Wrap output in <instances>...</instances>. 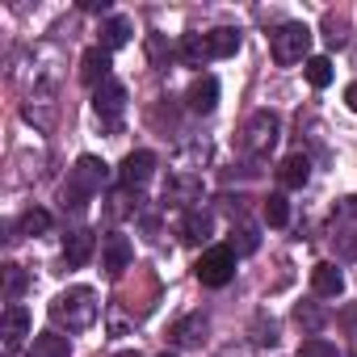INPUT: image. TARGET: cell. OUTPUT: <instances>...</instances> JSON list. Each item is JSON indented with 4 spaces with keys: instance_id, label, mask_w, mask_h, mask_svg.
<instances>
[{
    "instance_id": "cell-26",
    "label": "cell",
    "mask_w": 357,
    "mask_h": 357,
    "mask_svg": "<svg viewBox=\"0 0 357 357\" xmlns=\"http://www.w3.org/2000/svg\"><path fill=\"white\" fill-rule=\"evenodd\" d=\"M22 286H26V273H22V265H5V298H9V303H17Z\"/></svg>"
},
{
    "instance_id": "cell-8",
    "label": "cell",
    "mask_w": 357,
    "mask_h": 357,
    "mask_svg": "<svg viewBox=\"0 0 357 357\" xmlns=\"http://www.w3.org/2000/svg\"><path fill=\"white\" fill-rule=\"evenodd\" d=\"M101 257H105V269L118 278L122 269H130V261H135V248H130V240H126L122 231H109V236L101 240Z\"/></svg>"
},
{
    "instance_id": "cell-23",
    "label": "cell",
    "mask_w": 357,
    "mask_h": 357,
    "mask_svg": "<svg viewBox=\"0 0 357 357\" xmlns=\"http://www.w3.org/2000/svg\"><path fill=\"white\" fill-rule=\"evenodd\" d=\"M43 231H51V215H47L43 206L26 211V215H22V236H43Z\"/></svg>"
},
{
    "instance_id": "cell-11",
    "label": "cell",
    "mask_w": 357,
    "mask_h": 357,
    "mask_svg": "<svg viewBox=\"0 0 357 357\" xmlns=\"http://www.w3.org/2000/svg\"><path fill=\"white\" fill-rule=\"evenodd\" d=\"M185 105H190L194 114H211V109L219 105V80H215V76H198V80L190 84V93H185Z\"/></svg>"
},
{
    "instance_id": "cell-13",
    "label": "cell",
    "mask_w": 357,
    "mask_h": 357,
    "mask_svg": "<svg viewBox=\"0 0 357 357\" xmlns=\"http://www.w3.org/2000/svg\"><path fill=\"white\" fill-rule=\"evenodd\" d=\"M151 172H155V155H151V151H130V155L122 160V185L135 190V185L147 181Z\"/></svg>"
},
{
    "instance_id": "cell-4",
    "label": "cell",
    "mask_w": 357,
    "mask_h": 357,
    "mask_svg": "<svg viewBox=\"0 0 357 357\" xmlns=\"http://www.w3.org/2000/svg\"><path fill=\"white\" fill-rule=\"evenodd\" d=\"M194 273H198L202 286H215V290L227 286V282L236 278V252H231V244H215V248H206V252L198 257Z\"/></svg>"
},
{
    "instance_id": "cell-19",
    "label": "cell",
    "mask_w": 357,
    "mask_h": 357,
    "mask_svg": "<svg viewBox=\"0 0 357 357\" xmlns=\"http://www.w3.org/2000/svg\"><path fill=\"white\" fill-rule=\"evenodd\" d=\"M26 122H34L38 130H51V126H55V101H51L47 93H34V97L26 101Z\"/></svg>"
},
{
    "instance_id": "cell-28",
    "label": "cell",
    "mask_w": 357,
    "mask_h": 357,
    "mask_svg": "<svg viewBox=\"0 0 357 357\" xmlns=\"http://www.w3.org/2000/svg\"><path fill=\"white\" fill-rule=\"evenodd\" d=\"M252 340L273 349V344H278V328H273V324H269V328H265V324H257V336H252Z\"/></svg>"
},
{
    "instance_id": "cell-29",
    "label": "cell",
    "mask_w": 357,
    "mask_h": 357,
    "mask_svg": "<svg viewBox=\"0 0 357 357\" xmlns=\"http://www.w3.org/2000/svg\"><path fill=\"white\" fill-rule=\"evenodd\" d=\"M344 105H349V109H357V80L344 89Z\"/></svg>"
},
{
    "instance_id": "cell-9",
    "label": "cell",
    "mask_w": 357,
    "mask_h": 357,
    "mask_svg": "<svg viewBox=\"0 0 357 357\" xmlns=\"http://www.w3.org/2000/svg\"><path fill=\"white\" fill-rule=\"evenodd\" d=\"M0 336H5V349H9V353L30 336V311H26L22 303H9V307H5V324H0Z\"/></svg>"
},
{
    "instance_id": "cell-5",
    "label": "cell",
    "mask_w": 357,
    "mask_h": 357,
    "mask_svg": "<svg viewBox=\"0 0 357 357\" xmlns=\"http://www.w3.org/2000/svg\"><path fill=\"white\" fill-rule=\"evenodd\" d=\"M269 47H273V59H278V63H298V59H307V51H311V30H307L303 22H286V26L269 38Z\"/></svg>"
},
{
    "instance_id": "cell-6",
    "label": "cell",
    "mask_w": 357,
    "mask_h": 357,
    "mask_svg": "<svg viewBox=\"0 0 357 357\" xmlns=\"http://www.w3.org/2000/svg\"><path fill=\"white\" fill-rule=\"evenodd\" d=\"M240 135H244L240 143H244V151H248V155H265V151L278 143V118L261 109V114H252V118L244 122V130H240Z\"/></svg>"
},
{
    "instance_id": "cell-22",
    "label": "cell",
    "mask_w": 357,
    "mask_h": 357,
    "mask_svg": "<svg viewBox=\"0 0 357 357\" xmlns=\"http://www.w3.org/2000/svg\"><path fill=\"white\" fill-rule=\"evenodd\" d=\"M265 223H269V227H286V223H290V202H286L282 194H269V198H265Z\"/></svg>"
},
{
    "instance_id": "cell-25",
    "label": "cell",
    "mask_w": 357,
    "mask_h": 357,
    "mask_svg": "<svg viewBox=\"0 0 357 357\" xmlns=\"http://www.w3.org/2000/svg\"><path fill=\"white\" fill-rule=\"evenodd\" d=\"M257 244H261V240H257V231H252V227H240V231L231 236V252H236V257L257 252Z\"/></svg>"
},
{
    "instance_id": "cell-14",
    "label": "cell",
    "mask_w": 357,
    "mask_h": 357,
    "mask_svg": "<svg viewBox=\"0 0 357 357\" xmlns=\"http://www.w3.org/2000/svg\"><path fill=\"white\" fill-rule=\"evenodd\" d=\"M311 290H315L319 298H336V294L344 290V273H340L332 261H319V265L311 269Z\"/></svg>"
},
{
    "instance_id": "cell-12",
    "label": "cell",
    "mask_w": 357,
    "mask_h": 357,
    "mask_svg": "<svg viewBox=\"0 0 357 357\" xmlns=\"http://www.w3.org/2000/svg\"><path fill=\"white\" fill-rule=\"evenodd\" d=\"M93 248H97L93 231H68V236H63V265H68V269H80V265H89Z\"/></svg>"
},
{
    "instance_id": "cell-27",
    "label": "cell",
    "mask_w": 357,
    "mask_h": 357,
    "mask_svg": "<svg viewBox=\"0 0 357 357\" xmlns=\"http://www.w3.org/2000/svg\"><path fill=\"white\" fill-rule=\"evenodd\" d=\"M294 319H298L307 332H319V324H324V311H319V307H311V303H298V307H294Z\"/></svg>"
},
{
    "instance_id": "cell-20",
    "label": "cell",
    "mask_w": 357,
    "mask_h": 357,
    "mask_svg": "<svg viewBox=\"0 0 357 357\" xmlns=\"http://www.w3.org/2000/svg\"><path fill=\"white\" fill-rule=\"evenodd\" d=\"M181 236H185L190 244H202V240H211V215H202V211H190V215H185V223H181Z\"/></svg>"
},
{
    "instance_id": "cell-16",
    "label": "cell",
    "mask_w": 357,
    "mask_h": 357,
    "mask_svg": "<svg viewBox=\"0 0 357 357\" xmlns=\"http://www.w3.org/2000/svg\"><path fill=\"white\" fill-rule=\"evenodd\" d=\"M202 336H206V315H202V311H194V315H185V319L172 324V340L181 344V349L202 344Z\"/></svg>"
},
{
    "instance_id": "cell-24",
    "label": "cell",
    "mask_w": 357,
    "mask_h": 357,
    "mask_svg": "<svg viewBox=\"0 0 357 357\" xmlns=\"http://www.w3.org/2000/svg\"><path fill=\"white\" fill-rule=\"evenodd\" d=\"M294 357H336V344L332 340H324V336H307L303 344H298V353Z\"/></svg>"
},
{
    "instance_id": "cell-10",
    "label": "cell",
    "mask_w": 357,
    "mask_h": 357,
    "mask_svg": "<svg viewBox=\"0 0 357 357\" xmlns=\"http://www.w3.org/2000/svg\"><path fill=\"white\" fill-rule=\"evenodd\" d=\"M80 80L93 84V89H101V84L109 80V51H105V47H89V51H84V59H80Z\"/></svg>"
},
{
    "instance_id": "cell-1",
    "label": "cell",
    "mask_w": 357,
    "mask_h": 357,
    "mask_svg": "<svg viewBox=\"0 0 357 357\" xmlns=\"http://www.w3.org/2000/svg\"><path fill=\"white\" fill-rule=\"evenodd\" d=\"M51 319H55L59 328H68V332L93 328V324H97V294H93L89 286H72V290L55 294V298H51Z\"/></svg>"
},
{
    "instance_id": "cell-18",
    "label": "cell",
    "mask_w": 357,
    "mask_h": 357,
    "mask_svg": "<svg viewBox=\"0 0 357 357\" xmlns=\"http://www.w3.org/2000/svg\"><path fill=\"white\" fill-rule=\"evenodd\" d=\"M130 34H135V22H130V17H109V22L101 26V47H105V51H118V47L130 43Z\"/></svg>"
},
{
    "instance_id": "cell-2",
    "label": "cell",
    "mask_w": 357,
    "mask_h": 357,
    "mask_svg": "<svg viewBox=\"0 0 357 357\" xmlns=\"http://www.w3.org/2000/svg\"><path fill=\"white\" fill-rule=\"evenodd\" d=\"M105 181H109L105 160H97V155H80L76 168H72V176H68V185H63V206H76V211H80L93 194L105 190Z\"/></svg>"
},
{
    "instance_id": "cell-30",
    "label": "cell",
    "mask_w": 357,
    "mask_h": 357,
    "mask_svg": "<svg viewBox=\"0 0 357 357\" xmlns=\"http://www.w3.org/2000/svg\"><path fill=\"white\" fill-rule=\"evenodd\" d=\"M84 9H89V13H105L109 5H105V0H84Z\"/></svg>"
},
{
    "instance_id": "cell-32",
    "label": "cell",
    "mask_w": 357,
    "mask_h": 357,
    "mask_svg": "<svg viewBox=\"0 0 357 357\" xmlns=\"http://www.w3.org/2000/svg\"><path fill=\"white\" fill-rule=\"evenodd\" d=\"M160 357H176V353H160Z\"/></svg>"
},
{
    "instance_id": "cell-31",
    "label": "cell",
    "mask_w": 357,
    "mask_h": 357,
    "mask_svg": "<svg viewBox=\"0 0 357 357\" xmlns=\"http://www.w3.org/2000/svg\"><path fill=\"white\" fill-rule=\"evenodd\" d=\"M114 357H139V353H135V349H122V353H114Z\"/></svg>"
},
{
    "instance_id": "cell-17",
    "label": "cell",
    "mask_w": 357,
    "mask_h": 357,
    "mask_svg": "<svg viewBox=\"0 0 357 357\" xmlns=\"http://www.w3.org/2000/svg\"><path fill=\"white\" fill-rule=\"evenodd\" d=\"M30 357H72V344L59 332H38L30 340Z\"/></svg>"
},
{
    "instance_id": "cell-21",
    "label": "cell",
    "mask_w": 357,
    "mask_h": 357,
    "mask_svg": "<svg viewBox=\"0 0 357 357\" xmlns=\"http://www.w3.org/2000/svg\"><path fill=\"white\" fill-rule=\"evenodd\" d=\"M307 80H311L315 89H328V84H332V59H328V55H311V59H307Z\"/></svg>"
},
{
    "instance_id": "cell-3",
    "label": "cell",
    "mask_w": 357,
    "mask_h": 357,
    "mask_svg": "<svg viewBox=\"0 0 357 357\" xmlns=\"http://www.w3.org/2000/svg\"><path fill=\"white\" fill-rule=\"evenodd\" d=\"M240 51V30H206V34H190L181 43V55L190 63H211V59H231Z\"/></svg>"
},
{
    "instance_id": "cell-15",
    "label": "cell",
    "mask_w": 357,
    "mask_h": 357,
    "mask_svg": "<svg viewBox=\"0 0 357 357\" xmlns=\"http://www.w3.org/2000/svg\"><path fill=\"white\" fill-rule=\"evenodd\" d=\"M307 176H311V160H307L303 151L286 155L282 168H278V181H282L286 190H303V185H307Z\"/></svg>"
},
{
    "instance_id": "cell-7",
    "label": "cell",
    "mask_w": 357,
    "mask_h": 357,
    "mask_svg": "<svg viewBox=\"0 0 357 357\" xmlns=\"http://www.w3.org/2000/svg\"><path fill=\"white\" fill-rule=\"evenodd\" d=\"M93 109H97V118H101V122L114 130V126L122 122V109H126V89H122V84L109 76V80H105V84L93 93Z\"/></svg>"
},
{
    "instance_id": "cell-33",
    "label": "cell",
    "mask_w": 357,
    "mask_h": 357,
    "mask_svg": "<svg viewBox=\"0 0 357 357\" xmlns=\"http://www.w3.org/2000/svg\"><path fill=\"white\" fill-rule=\"evenodd\" d=\"M219 357H236V353H219Z\"/></svg>"
}]
</instances>
